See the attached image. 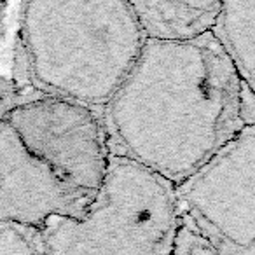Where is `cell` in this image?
<instances>
[{
    "mask_svg": "<svg viewBox=\"0 0 255 255\" xmlns=\"http://www.w3.org/2000/svg\"><path fill=\"white\" fill-rule=\"evenodd\" d=\"M100 116L110 156L177 189L245 128L241 81L213 32L189 42L147 40Z\"/></svg>",
    "mask_w": 255,
    "mask_h": 255,
    "instance_id": "cell-1",
    "label": "cell"
},
{
    "mask_svg": "<svg viewBox=\"0 0 255 255\" xmlns=\"http://www.w3.org/2000/svg\"><path fill=\"white\" fill-rule=\"evenodd\" d=\"M131 2L35 0L21 4L18 65L33 95L102 110L145 46Z\"/></svg>",
    "mask_w": 255,
    "mask_h": 255,
    "instance_id": "cell-2",
    "label": "cell"
},
{
    "mask_svg": "<svg viewBox=\"0 0 255 255\" xmlns=\"http://www.w3.org/2000/svg\"><path fill=\"white\" fill-rule=\"evenodd\" d=\"M178 220L173 185L112 157L84 212L47 220L40 241L44 255H170Z\"/></svg>",
    "mask_w": 255,
    "mask_h": 255,
    "instance_id": "cell-3",
    "label": "cell"
},
{
    "mask_svg": "<svg viewBox=\"0 0 255 255\" xmlns=\"http://www.w3.org/2000/svg\"><path fill=\"white\" fill-rule=\"evenodd\" d=\"M4 121L26 149L65 187L95 196L110 168L98 110L54 96H25Z\"/></svg>",
    "mask_w": 255,
    "mask_h": 255,
    "instance_id": "cell-4",
    "label": "cell"
},
{
    "mask_svg": "<svg viewBox=\"0 0 255 255\" xmlns=\"http://www.w3.org/2000/svg\"><path fill=\"white\" fill-rule=\"evenodd\" d=\"M180 215L220 255H255V126L175 189Z\"/></svg>",
    "mask_w": 255,
    "mask_h": 255,
    "instance_id": "cell-5",
    "label": "cell"
},
{
    "mask_svg": "<svg viewBox=\"0 0 255 255\" xmlns=\"http://www.w3.org/2000/svg\"><path fill=\"white\" fill-rule=\"evenodd\" d=\"M93 196L68 189L35 161L5 121H0V226L40 229L58 215L77 217Z\"/></svg>",
    "mask_w": 255,
    "mask_h": 255,
    "instance_id": "cell-6",
    "label": "cell"
},
{
    "mask_svg": "<svg viewBox=\"0 0 255 255\" xmlns=\"http://www.w3.org/2000/svg\"><path fill=\"white\" fill-rule=\"evenodd\" d=\"M224 2L194 0H138L133 12L145 40L189 42L212 33L222 12Z\"/></svg>",
    "mask_w": 255,
    "mask_h": 255,
    "instance_id": "cell-7",
    "label": "cell"
},
{
    "mask_svg": "<svg viewBox=\"0 0 255 255\" xmlns=\"http://www.w3.org/2000/svg\"><path fill=\"white\" fill-rule=\"evenodd\" d=\"M240 81L255 93V2H224L213 30Z\"/></svg>",
    "mask_w": 255,
    "mask_h": 255,
    "instance_id": "cell-8",
    "label": "cell"
},
{
    "mask_svg": "<svg viewBox=\"0 0 255 255\" xmlns=\"http://www.w3.org/2000/svg\"><path fill=\"white\" fill-rule=\"evenodd\" d=\"M0 255H44L40 229L18 224L0 226Z\"/></svg>",
    "mask_w": 255,
    "mask_h": 255,
    "instance_id": "cell-9",
    "label": "cell"
},
{
    "mask_svg": "<svg viewBox=\"0 0 255 255\" xmlns=\"http://www.w3.org/2000/svg\"><path fill=\"white\" fill-rule=\"evenodd\" d=\"M170 255H220V254L196 229L194 224L189 222L185 217L180 215Z\"/></svg>",
    "mask_w": 255,
    "mask_h": 255,
    "instance_id": "cell-10",
    "label": "cell"
},
{
    "mask_svg": "<svg viewBox=\"0 0 255 255\" xmlns=\"http://www.w3.org/2000/svg\"><path fill=\"white\" fill-rule=\"evenodd\" d=\"M23 98H25V95L19 91L18 86L0 74V121H4L5 114H7L16 103L21 102Z\"/></svg>",
    "mask_w": 255,
    "mask_h": 255,
    "instance_id": "cell-11",
    "label": "cell"
},
{
    "mask_svg": "<svg viewBox=\"0 0 255 255\" xmlns=\"http://www.w3.org/2000/svg\"><path fill=\"white\" fill-rule=\"evenodd\" d=\"M241 119L245 128L255 126V93L241 82Z\"/></svg>",
    "mask_w": 255,
    "mask_h": 255,
    "instance_id": "cell-12",
    "label": "cell"
},
{
    "mask_svg": "<svg viewBox=\"0 0 255 255\" xmlns=\"http://www.w3.org/2000/svg\"><path fill=\"white\" fill-rule=\"evenodd\" d=\"M7 11H9V4L5 2H0V39L4 35V30H5V21H7Z\"/></svg>",
    "mask_w": 255,
    "mask_h": 255,
    "instance_id": "cell-13",
    "label": "cell"
}]
</instances>
